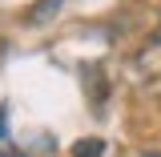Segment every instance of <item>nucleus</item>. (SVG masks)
I'll use <instances>...</instances> for the list:
<instances>
[{
    "mask_svg": "<svg viewBox=\"0 0 161 157\" xmlns=\"http://www.w3.org/2000/svg\"><path fill=\"white\" fill-rule=\"evenodd\" d=\"M105 153V141L101 137H85V141H77V149H73V157H101Z\"/></svg>",
    "mask_w": 161,
    "mask_h": 157,
    "instance_id": "1",
    "label": "nucleus"
}]
</instances>
